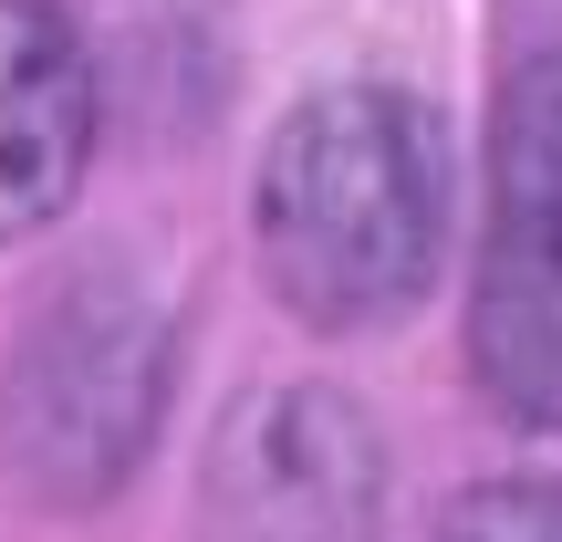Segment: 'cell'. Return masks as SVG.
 <instances>
[{
  "instance_id": "obj_1",
  "label": "cell",
  "mask_w": 562,
  "mask_h": 542,
  "mask_svg": "<svg viewBox=\"0 0 562 542\" xmlns=\"http://www.w3.org/2000/svg\"><path fill=\"white\" fill-rule=\"evenodd\" d=\"M448 251V136L406 84L344 74L281 104L250 167V262L313 334H385Z\"/></svg>"
},
{
  "instance_id": "obj_2",
  "label": "cell",
  "mask_w": 562,
  "mask_h": 542,
  "mask_svg": "<svg viewBox=\"0 0 562 542\" xmlns=\"http://www.w3.org/2000/svg\"><path fill=\"white\" fill-rule=\"evenodd\" d=\"M178 386V313L136 272H74L0 365V449L42 501L83 511L136 480Z\"/></svg>"
},
{
  "instance_id": "obj_3",
  "label": "cell",
  "mask_w": 562,
  "mask_h": 542,
  "mask_svg": "<svg viewBox=\"0 0 562 542\" xmlns=\"http://www.w3.org/2000/svg\"><path fill=\"white\" fill-rule=\"evenodd\" d=\"M469 376L510 428H562V42L501 84L490 241L469 281Z\"/></svg>"
},
{
  "instance_id": "obj_4",
  "label": "cell",
  "mask_w": 562,
  "mask_h": 542,
  "mask_svg": "<svg viewBox=\"0 0 562 542\" xmlns=\"http://www.w3.org/2000/svg\"><path fill=\"white\" fill-rule=\"evenodd\" d=\"M209 542H375L385 532V439L344 386H250L199 460Z\"/></svg>"
},
{
  "instance_id": "obj_5",
  "label": "cell",
  "mask_w": 562,
  "mask_h": 542,
  "mask_svg": "<svg viewBox=\"0 0 562 542\" xmlns=\"http://www.w3.org/2000/svg\"><path fill=\"white\" fill-rule=\"evenodd\" d=\"M94 178V63L53 0H0V241H32Z\"/></svg>"
},
{
  "instance_id": "obj_6",
  "label": "cell",
  "mask_w": 562,
  "mask_h": 542,
  "mask_svg": "<svg viewBox=\"0 0 562 542\" xmlns=\"http://www.w3.org/2000/svg\"><path fill=\"white\" fill-rule=\"evenodd\" d=\"M438 542H562V480L552 469H501V480H469L438 511Z\"/></svg>"
}]
</instances>
